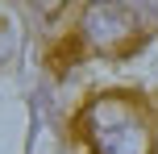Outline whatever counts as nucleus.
<instances>
[{
	"mask_svg": "<svg viewBox=\"0 0 158 154\" xmlns=\"http://www.w3.org/2000/svg\"><path fill=\"white\" fill-rule=\"evenodd\" d=\"M79 138L92 154H158V125L142 96L104 92L79 113Z\"/></svg>",
	"mask_w": 158,
	"mask_h": 154,
	"instance_id": "obj_1",
	"label": "nucleus"
},
{
	"mask_svg": "<svg viewBox=\"0 0 158 154\" xmlns=\"http://www.w3.org/2000/svg\"><path fill=\"white\" fill-rule=\"evenodd\" d=\"M154 13L142 4H87L79 21V42L100 58H125L154 38Z\"/></svg>",
	"mask_w": 158,
	"mask_h": 154,
	"instance_id": "obj_2",
	"label": "nucleus"
},
{
	"mask_svg": "<svg viewBox=\"0 0 158 154\" xmlns=\"http://www.w3.org/2000/svg\"><path fill=\"white\" fill-rule=\"evenodd\" d=\"M17 46H21V38H17V25L8 21V17H0V67H8V63H13Z\"/></svg>",
	"mask_w": 158,
	"mask_h": 154,
	"instance_id": "obj_3",
	"label": "nucleus"
}]
</instances>
